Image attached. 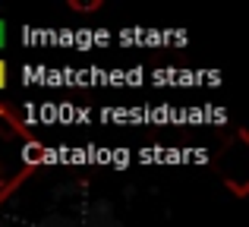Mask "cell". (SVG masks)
Returning a JSON list of instances; mask_svg holds the SVG:
<instances>
[{"label":"cell","instance_id":"6da1fadb","mask_svg":"<svg viewBox=\"0 0 249 227\" xmlns=\"http://www.w3.org/2000/svg\"><path fill=\"white\" fill-rule=\"evenodd\" d=\"M22 158H25V167L32 171V167H35L38 161L48 158V148H44L38 139H25V145H22Z\"/></svg>","mask_w":249,"mask_h":227},{"label":"cell","instance_id":"7a4b0ae2","mask_svg":"<svg viewBox=\"0 0 249 227\" xmlns=\"http://www.w3.org/2000/svg\"><path fill=\"white\" fill-rule=\"evenodd\" d=\"M0 120H10V126H13V129H16V133H19V136H22V139H32V136H29V129H25V126H22V123H19V120H16V117H13V111H10V107H6V105H3V101H0Z\"/></svg>","mask_w":249,"mask_h":227},{"label":"cell","instance_id":"3957f363","mask_svg":"<svg viewBox=\"0 0 249 227\" xmlns=\"http://www.w3.org/2000/svg\"><path fill=\"white\" fill-rule=\"evenodd\" d=\"M98 6H101V0H95V3H73L70 0V10H98Z\"/></svg>","mask_w":249,"mask_h":227},{"label":"cell","instance_id":"277c9868","mask_svg":"<svg viewBox=\"0 0 249 227\" xmlns=\"http://www.w3.org/2000/svg\"><path fill=\"white\" fill-rule=\"evenodd\" d=\"M0 88H6V63L0 60Z\"/></svg>","mask_w":249,"mask_h":227},{"label":"cell","instance_id":"5b68a950","mask_svg":"<svg viewBox=\"0 0 249 227\" xmlns=\"http://www.w3.org/2000/svg\"><path fill=\"white\" fill-rule=\"evenodd\" d=\"M3 41H6V25H3V19H0V48H3Z\"/></svg>","mask_w":249,"mask_h":227}]
</instances>
